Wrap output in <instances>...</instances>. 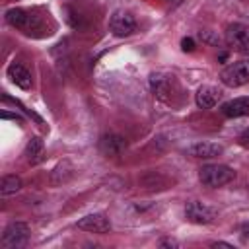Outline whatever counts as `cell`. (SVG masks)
Listing matches in <instances>:
<instances>
[{"mask_svg":"<svg viewBox=\"0 0 249 249\" xmlns=\"http://www.w3.org/2000/svg\"><path fill=\"white\" fill-rule=\"evenodd\" d=\"M233 177H235V171L230 165H224V163H208V165H202L200 171H198L200 183L204 187H210V189L224 187Z\"/></svg>","mask_w":249,"mask_h":249,"instance_id":"1","label":"cell"},{"mask_svg":"<svg viewBox=\"0 0 249 249\" xmlns=\"http://www.w3.org/2000/svg\"><path fill=\"white\" fill-rule=\"evenodd\" d=\"M220 80L228 88H239L249 82V58L235 60L220 72Z\"/></svg>","mask_w":249,"mask_h":249,"instance_id":"2","label":"cell"},{"mask_svg":"<svg viewBox=\"0 0 249 249\" xmlns=\"http://www.w3.org/2000/svg\"><path fill=\"white\" fill-rule=\"evenodd\" d=\"M27 241H29V226L23 222H12L2 233L0 245L4 249H19L25 247Z\"/></svg>","mask_w":249,"mask_h":249,"instance_id":"3","label":"cell"},{"mask_svg":"<svg viewBox=\"0 0 249 249\" xmlns=\"http://www.w3.org/2000/svg\"><path fill=\"white\" fill-rule=\"evenodd\" d=\"M6 21L18 29H21L23 33H31V31H37L41 21L37 16H33L31 12L23 10V8H12L6 12Z\"/></svg>","mask_w":249,"mask_h":249,"instance_id":"4","label":"cell"},{"mask_svg":"<svg viewBox=\"0 0 249 249\" xmlns=\"http://www.w3.org/2000/svg\"><path fill=\"white\" fill-rule=\"evenodd\" d=\"M109 29L117 37H128L136 31V19L130 12L124 10H115L113 16L109 18Z\"/></svg>","mask_w":249,"mask_h":249,"instance_id":"5","label":"cell"},{"mask_svg":"<svg viewBox=\"0 0 249 249\" xmlns=\"http://www.w3.org/2000/svg\"><path fill=\"white\" fill-rule=\"evenodd\" d=\"M226 43L237 53H249V25L230 23L226 27Z\"/></svg>","mask_w":249,"mask_h":249,"instance_id":"6","label":"cell"},{"mask_svg":"<svg viewBox=\"0 0 249 249\" xmlns=\"http://www.w3.org/2000/svg\"><path fill=\"white\" fill-rule=\"evenodd\" d=\"M185 218L193 224H210L214 222L216 218V210L210 208L208 204L204 202H198V200H191L187 202L185 206Z\"/></svg>","mask_w":249,"mask_h":249,"instance_id":"7","label":"cell"},{"mask_svg":"<svg viewBox=\"0 0 249 249\" xmlns=\"http://www.w3.org/2000/svg\"><path fill=\"white\" fill-rule=\"evenodd\" d=\"M76 226L89 233H107L111 230V220L105 214L95 212V214H88V216L80 218Z\"/></svg>","mask_w":249,"mask_h":249,"instance_id":"8","label":"cell"},{"mask_svg":"<svg viewBox=\"0 0 249 249\" xmlns=\"http://www.w3.org/2000/svg\"><path fill=\"white\" fill-rule=\"evenodd\" d=\"M196 105L200 109H210V107H216L218 101L222 99V89L216 88V86H200L196 89Z\"/></svg>","mask_w":249,"mask_h":249,"instance_id":"9","label":"cell"},{"mask_svg":"<svg viewBox=\"0 0 249 249\" xmlns=\"http://www.w3.org/2000/svg\"><path fill=\"white\" fill-rule=\"evenodd\" d=\"M126 148V140L119 134H103L99 138V150L105 156H121Z\"/></svg>","mask_w":249,"mask_h":249,"instance_id":"10","label":"cell"},{"mask_svg":"<svg viewBox=\"0 0 249 249\" xmlns=\"http://www.w3.org/2000/svg\"><path fill=\"white\" fill-rule=\"evenodd\" d=\"M8 76H10V80H12L18 88H21V89H29V88L33 86L31 72H29L21 62H12V64L8 66Z\"/></svg>","mask_w":249,"mask_h":249,"instance_id":"11","label":"cell"},{"mask_svg":"<svg viewBox=\"0 0 249 249\" xmlns=\"http://www.w3.org/2000/svg\"><path fill=\"white\" fill-rule=\"evenodd\" d=\"M222 115L228 119H237L249 115V97H235L222 105Z\"/></svg>","mask_w":249,"mask_h":249,"instance_id":"12","label":"cell"},{"mask_svg":"<svg viewBox=\"0 0 249 249\" xmlns=\"http://www.w3.org/2000/svg\"><path fill=\"white\" fill-rule=\"evenodd\" d=\"M222 152H224V148L220 144H214V142H198V144L189 148V154L193 158H202V160L218 158Z\"/></svg>","mask_w":249,"mask_h":249,"instance_id":"13","label":"cell"},{"mask_svg":"<svg viewBox=\"0 0 249 249\" xmlns=\"http://www.w3.org/2000/svg\"><path fill=\"white\" fill-rule=\"evenodd\" d=\"M21 189V179L18 175H4L2 181H0V195L8 196V195H14Z\"/></svg>","mask_w":249,"mask_h":249,"instance_id":"14","label":"cell"},{"mask_svg":"<svg viewBox=\"0 0 249 249\" xmlns=\"http://www.w3.org/2000/svg\"><path fill=\"white\" fill-rule=\"evenodd\" d=\"M41 154H43V142H41L39 138H31V140L27 142V148H25L27 160H29L31 163H35V161L41 158Z\"/></svg>","mask_w":249,"mask_h":249,"instance_id":"15","label":"cell"},{"mask_svg":"<svg viewBox=\"0 0 249 249\" xmlns=\"http://www.w3.org/2000/svg\"><path fill=\"white\" fill-rule=\"evenodd\" d=\"M237 142H239V146H243V148H249V128H245V130L239 134Z\"/></svg>","mask_w":249,"mask_h":249,"instance_id":"16","label":"cell"},{"mask_svg":"<svg viewBox=\"0 0 249 249\" xmlns=\"http://www.w3.org/2000/svg\"><path fill=\"white\" fill-rule=\"evenodd\" d=\"M181 47H183V51H195V41L191 39V37H183V41H181Z\"/></svg>","mask_w":249,"mask_h":249,"instance_id":"17","label":"cell"},{"mask_svg":"<svg viewBox=\"0 0 249 249\" xmlns=\"http://www.w3.org/2000/svg\"><path fill=\"white\" fill-rule=\"evenodd\" d=\"M239 233H241V237H243L245 241H249V224H241Z\"/></svg>","mask_w":249,"mask_h":249,"instance_id":"18","label":"cell"},{"mask_svg":"<svg viewBox=\"0 0 249 249\" xmlns=\"http://www.w3.org/2000/svg\"><path fill=\"white\" fill-rule=\"evenodd\" d=\"M212 247H230V249H231L233 245H230V243H224V241H214V243H212Z\"/></svg>","mask_w":249,"mask_h":249,"instance_id":"19","label":"cell"}]
</instances>
